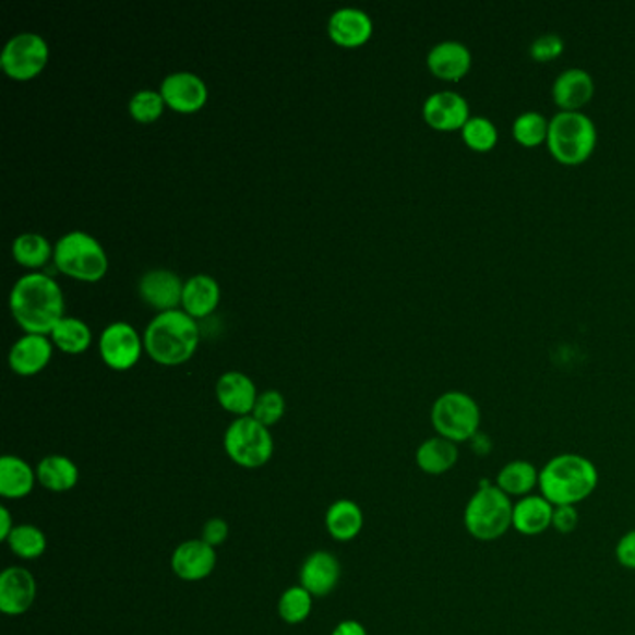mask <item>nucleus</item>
<instances>
[{"label": "nucleus", "mask_w": 635, "mask_h": 635, "mask_svg": "<svg viewBox=\"0 0 635 635\" xmlns=\"http://www.w3.org/2000/svg\"><path fill=\"white\" fill-rule=\"evenodd\" d=\"M10 310L26 334L49 336L65 317L64 292L49 274L28 273L12 287Z\"/></svg>", "instance_id": "nucleus-1"}, {"label": "nucleus", "mask_w": 635, "mask_h": 635, "mask_svg": "<svg viewBox=\"0 0 635 635\" xmlns=\"http://www.w3.org/2000/svg\"><path fill=\"white\" fill-rule=\"evenodd\" d=\"M598 481L600 476L592 460L579 453H561L540 468L539 492L555 507H578L595 494Z\"/></svg>", "instance_id": "nucleus-2"}, {"label": "nucleus", "mask_w": 635, "mask_h": 635, "mask_svg": "<svg viewBox=\"0 0 635 635\" xmlns=\"http://www.w3.org/2000/svg\"><path fill=\"white\" fill-rule=\"evenodd\" d=\"M200 345L196 319L183 310L157 313L144 331V349L153 362L181 366L189 362Z\"/></svg>", "instance_id": "nucleus-3"}, {"label": "nucleus", "mask_w": 635, "mask_h": 635, "mask_svg": "<svg viewBox=\"0 0 635 635\" xmlns=\"http://www.w3.org/2000/svg\"><path fill=\"white\" fill-rule=\"evenodd\" d=\"M515 502L494 483H481L464 505L463 524L471 539L494 542L513 529Z\"/></svg>", "instance_id": "nucleus-4"}, {"label": "nucleus", "mask_w": 635, "mask_h": 635, "mask_svg": "<svg viewBox=\"0 0 635 635\" xmlns=\"http://www.w3.org/2000/svg\"><path fill=\"white\" fill-rule=\"evenodd\" d=\"M598 131L585 112H563L550 118L548 152L563 166L584 165L597 149Z\"/></svg>", "instance_id": "nucleus-5"}, {"label": "nucleus", "mask_w": 635, "mask_h": 635, "mask_svg": "<svg viewBox=\"0 0 635 635\" xmlns=\"http://www.w3.org/2000/svg\"><path fill=\"white\" fill-rule=\"evenodd\" d=\"M52 260L60 273L89 284L101 280L108 271V255L101 242L81 229L58 239Z\"/></svg>", "instance_id": "nucleus-6"}, {"label": "nucleus", "mask_w": 635, "mask_h": 635, "mask_svg": "<svg viewBox=\"0 0 635 635\" xmlns=\"http://www.w3.org/2000/svg\"><path fill=\"white\" fill-rule=\"evenodd\" d=\"M481 408L466 392H445L432 403L431 423L434 432L453 444H466L481 429Z\"/></svg>", "instance_id": "nucleus-7"}, {"label": "nucleus", "mask_w": 635, "mask_h": 635, "mask_svg": "<svg viewBox=\"0 0 635 635\" xmlns=\"http://www.w3.org/2000/svg\"><path fill=\"white\" fill-rule=\"evenodd\" d=\"M224 450L228 457L247 470H257L273 458L274 440L268 427L252 416L237 418L224 434Z\"/></svg>", "instance_id": "nucleus-8"}, {"label": "nucleus", "mask_w": 635, "mask_h": 635, "mask_svg": "<svg viewBox=\"0 0 635 635\" xmlns=\"http://www.w3.org/2000/svg\"><path fill=\"white\" fill-rule=\"evenodd\" d=\"M49 44L36 33H20L8 39L0 52V68L12 81H33L49 64Z\"/></svg>", "instance_id": "nucleus-9"}, {"label": "nucleus", "mask_w": 635, "mask_h": 635, "mask_svg": "<svg viewBox=\"0 0 635 635\" xmlns=\"http://www.w3.org/2000/svg\"><path fill=\"white\" fill-rule=\"evenodd\" d=\"M144 337L123 321L108 324L99 336V355L108 368L128 371L141 360Z\"/></svg>", "instance_id": "nucleus-10"}, {"label": "nucleus", "mask_w": 635, "mask_h": 635, "mask_svg": "<svg viewBox=\"0 0 635 635\" xmlns=\"http://www.w3.org/2000/svg\"><path fill=\"white\" fill-rule=\"evenodd\" d=\"M159 92L166 107L172 108L179 115H194L205 107L209 97L204 79L192 71H176L165 76Z\"/></svg>", "instance_id": "nucleus-11"}, {"label": "nucleus", "mask_w": 635, "mask_h": 635, "mask_svg": "<svg viewBox=\"0 0 635 635\" xmlns=\"http://www.w3.org/2000/svg\"><path fill=\"white\" fill-rule=\"evenodd\" d=\"M421 115L429 128L442 133L463 131L466 121L471 118L470 105L466 101V97L452 89L436 92L427 97Z\"/></svg>", "instance_id": "nucleus-12"}, {"label": "nucleus", "mask_w": 635, "mask_h": 635, "mask_svg": "<svg viewBox=\"0 0 635 635\" xmlns=\"http://www.w3.org/2000/svg\"><path fill=\"white\" fill-rule=\"evenodd\" d=\"M38 597V584L25 566H8L0 574V611L4 615H25Z\"/></svg>", "instance_id": "nucleus-13"}, {"label": "nucleus", "mask_w": 635, "mask_h": 635, "mask_svg": "<svg viewBox=\"0 0 635 635\" xmlns=\"http://www.w3.org/2000/svg\"><path fill=\"white\" fill-rule=\"evenodd\" d=\"M184 281L168 268H152L142 274L139 281V295L144 304L152 305L157 312L179 310L183 297Z\"/></svg>", "instance_id": "nucleus-14"}, {"label": "nucleus", "mask_w": 635, "mask_h": 635, "mask_svg": "<svg viewBox=\"0 0 635 635\" xmlns=\"http://www.w3.org/2000/svg\"><path fill=\"white\" fill-rule=\"evenodd\" d=\"M471 64L474 57L468 45L457 39H445L432 45L431 51L427 55V68L444 83H460L470 75Z\"/></svg>", "instance_id": "nucleus-15"}, {"label": "nucleus", "mask_w": 635, "mask_h": 635, "mask_svg": "<svg viewBox=\"0 0 635 635\" xmlns=\"http://www.w3.org/2000/svg\"><path fill=\"white\" fill-rule=\"evenodd\" d=\"M595 81L589 71L568 68L555 76L552 84V99L563 112H584V108L595 97Z\"/></svg>", "instance_id": "nucleus-16"}, {"label": "nucleus", "mask_w": 635, "mask_h": 635, "mask_svg": "<svg viewBox=\"0 0 635 635\" xmlns=\"http://www.w3.org/2000/svg\"><path fill=\"white\" fill-rule=\"evenodd\" d=\"M172 571L183 582H202L209 578L216 566V548L202 539L181 542L170 560Z\"/></svg>", "instance_id": "nucleus-17"}, {"label": "nucleus", "mask_w": 635, "mask_h": 635, "mask_svg": "<svg viewBox=\"0 0 635 635\" xmlns=\"http://www.w3.org/2000/svg\"><path fill=\"white\" fill-rule=\"evenodd\" d=\"M51 358V337L44 334H25L12 345L8 362L13 373L21 376H34L49 366Z\"/></svg>", "instance_id": "nucleus-18"}, {"label": "nucleus", "mask_w": 635, "mask_h": 635, "mask_svg": "<svg viewBox=\"0 0 635 635\" xmlns=\"http://www.w3.org/2000/svg\"><path fill=\"white\" fill-rule=\"evenodd\" d=\"M328 36L345 49L362 47L373 36V21L360 8H339L328 20Z\"/></svg>", "instance_id": "nucleus-19"}, {"label": "nucleus", "mask_w": 635, "mask_h": 635, "mask_svg": "<svg viewBox=\"0 0 635 635\" xmlns=\"http://www.w3.org/2000/svg\"><path fill=\"white\" fill-rule=\"evenodd\" d=\"M257 388L250 376L241 371H228L216 381V399L218 405L237 418L252 416L257 400Z\"/></svg>", "instance_id": "nucleus-20"}, {"label": "nucleus", "mask_w": 635, "mask_h": 635, "mask_svg": "<svg viewBox=\"0 0 635 635\" xmlns=\"http://www.w3.org/2000/svg\"><path fill=\"white\" fill-rule=\"evenodd\" d=\"M342 578V565L331 552H313L305 558L300 568V585L315 597H326L336 589Z\"/></svg>", "instance_id": "nucleus-21"}, {"label": "nucleus", "mask_w": 635, "mask_h": 635, "mask_svg": "<svg viewBox=\"0 0 635 635\" xmlns=\"http://www.w3.org/2000/svg\"><path fill=\"white\" fill-rule=\"evenodd\" d=\"M555 505L540 492L516 500L513 507V529L524 537H539L552 529Z\"/></svg>", "instance_id": "nucleus-22"}, {"label": "nucleus", "mask_w": 635, "mask_h": 635, "mask_svg": "<svg viewBox=\"0 0 635 635\" xmlns=\"http://www.w3.org/2000/svg\"><path fill=\"white\" fill-rule=\"evenodd\" d=\"M539 479L540 468L529 460L516 458L503 464L495 476L494 484L502 490L503 494H507L513 502H516L520 498L535 494V490H539Z\"/></svg>", "instance_id": "nucleus-23"}, {"label": "nucleus", "mask_w": 635, "mask_h": 635, "mask_svg": "<svg viewBox=\"0 0 635 635\" xmlns=\"http://www.w3.org/2000/svg\"><path fill=\"white\" fill-rule=\"evenodd\" d=\"M220 302V286L209 274H196L184 281L181 308L192 319H204L215 312Z\"/></svg>", "instance_id": "nucleus-24"}, {"label": "nucleus", "mask_w": 635, "mask_h": 635, "mask_svg": "<svg viewBox=\"0 0 635 635\" xmlns=\"http://www.w3.org/2000/svg\"><path fill=\"white\" fill-rule=\"evenodd\" d=\"M458 457H460L458 445L453 444L452 440L442 439L439 434L423 440L416 450L418 468L432 477L450 474L457 466Z\"/></svg>", "instance_id": "nucleus-25"}, {"label": "nucleus", "mask_w": 635, "mask_h": 635, "mask_svg": "<svg viewBox=\"0 0 635 635\" xmlns=\"http://www.w3.org/2000/svg\"><path fill=\"white\" fill-rule=\"evenodd\" d=\"M38 476L25 458L4 455L0 458V495L7 500H23L33 492Z\"/></svg>", "instance_id": "nucleus-26"}, {"label": "nucleus", "mask_w": 635, "mask_h": 635, "mask_svg": "<svg viewBox=\"0 0 635 635\" xmlns=\"http://www.w3.org/2000/svg\"><path fill=\"white\" fill-rule=\"evenodd\" d=\"M324 526L334 540L339 542L355 540L363 529L362 507L352 500H337L326 511Z\"/></svg>", "instance_id": "nucleus-27"}, {"label": "nucleus", "mask_w": 635, "mask_h": 635, "mask_svg": "<svg viewBox=\"0 0 635 635\" xmlns=\"http://www.w3.org/2000/svg\"><path fill=\"white\" fill-rule=\"evenodd\" d=\"M38 483L51 492H70L79 483V466L65 455H47L36 468Z\"/></svg>", "instance_id": "nucleus-28"}, {"label": "nucleus", "mask_w": 635, "mask_h": 635, "mask_svg": "<svg viewBox=\"0 0 635 635\" xmlns=\"http://www.w3.org/2000/svg\"><path fill=\"white\" fill-rule=\"evenodd\" d=\"M13 260L17 261L20 265L26 268L44 267L47 261L55 255V248L51 242L47 241V237L41 233H33L26 231L21 233L12 244Z\"/></svg>", "instance_id": "nucleus-29"}, {"label": "nucleus", "mask_w": 635, "mask_h": 635, "mask_svg": "<svg viewBox=\"0 0 635 635\" xmlns=\"http://www.w3.org/2000/svg\"><path fill=\"white\" fill-rule=\"evenodd\" d=\"M52 345L68 352V355H81L88 349L92 344V331L88 324L75 317H64L60 323L52 328L51 334Z\"/></svg>", "instance_id": "nucleus-30"}, {"label": "nucleus", "mask_w": 635, "mask_h": 635, "mask_svg": "<svg viewBox=\"0 0 635 635\" xmlns=\"http://www.w3.org/2000/svg\"><path fill=\"white\" fill-rule=\"evenodd\" d=\"M548 131H550V120L537 110H526L516 116L511 129L513 139L522 147H539L540 144H547Z\"/></svg>", "instance_id": "nucleus-31"}, {"label": "nucleus", "mask_w": 635, "mask_h": 635, "mask_svg": "<svg viewBox=\"0 0 635 635\" xmlns=\"http://www.w3.org/2000/svg\"><path fill=\"white\" fill-rule=\"evenodd\" d=\"M8 548L17 558L25 561L39 560L47 550V537L38 526L33 524H20L13 528L12 535L7 540Z\"/></svg>", "instance_id": "nucleus-32"}, {"label": "nucleus", "mask_w": 635, "mask_h": 635, "mask_svg": "<svg viewBox=\"0 0 635 635\" xmlns=\"http://www.w3.org/2000/svg\"><path fill=\"white\" fill-rule=\"evenodd\" d=\"M463 142L468 149L476 153H489L500 141V133L494 121L487 116H471L460 131Z\"/></svg>", "instance_id": "nucleus-33"}, {"label": "nucleus", "mask_w": 635, "mask_h": 635, "mask_svg": "<svg viewBox=\"0 0 635 635\" xmlns=\"http://www.w3.org/2000/svg\"><path fill=\"white\" fill-rule=\"evenodd\" d=\"M313 595L302 585H292L278 600V615L287 624H302L312 615Z\"/></svg>", "instance_id": "nucleus-34"}, {"label": "nucleus", "mask_w": 635, "mask_h": 635, "mask_svg": "<svg viewBox=\"0 0 635 635\" xmlns=\"http://www.w3.org/2000/svg\"><path fill=\"white\" fill-rule=\"evenodd\" d=\"M166 103L157 89H141L129 99V115L139 123H155L165 112Z\"/></svg>", "instance_id": "nucleus-35"}, {"label": "nucleus", "mask_w": 635, "mask_h": 635, "mask_svg": "<svg viewBox=\"0 0 635 635\" xmlns=\"http://www.w3.org/2000/svg\"><path fill=\"white\" fill-rule=\"evenodd\" d=\"M284 414H286V399L278 390H267V392L257 395L252 418H255L260 423L271 429L284 418Z\"/></svg>", "instance_id": "nucleus-36"}, {"label": "nucleus", "mask_w": 635, "mask_h": 635, "mask_svg": "<svg viewBox=\"0 0 635 635\" xmlns=\"http://www.w3.org/2000/svg\"><path fill=\"white\" fill-rule=\"evenodd\" d=\"M563 52H565V39L555 33L540 34L539 38H535L534 44L529 45V57L539 64L553 62Z\"/></svg>", "instance_id": "nucleus-37"}, {"label": "nucleus", "mask_w": 635, "mask_h": 635, "mask_svg": "<svg viewBox=\"0 0 635 635\" xmlns=\"http://www.w3.org/2000/svg\"><path fill=\"white\" fill-rule=\"evenodd\" d=\"M579 515L578 507L574 505H560L553 511V522L552 529H555L558 534L568 535L578 528Z\"/></svg>", "instance_id": "nucleus-38"}, {"label": "nucleus", "mask_w": 635, "mask_h": 635, "mask_svg": "<svg viewBox=\"0 0 635 635\" xmlns=\"http://www.w3.org/2000/svg\"><path fill=\"white\" fill-rule=\"evenodd\" d=\"M615 560L624 568L635 571V528L626 531L616 542Z\"/></svg>", "instance_id": "nucleus-39"}, {"label": "nucleus", "mask_w": 635, "mask_h": 635, "mask_svg": "<svg viewBox=\"0 0 635 635\" xmlns=\"http://www.w3.org/2000/svg\"><path fill=\"white\" fill-rule=\"evenodd\" d=\"M228 522L223 520V518H211V520L205 522L204 529H202V540L213 548L223 547L224 542L228 540Z\"/></svg>", "instance_id": "nucleus-40"}, {"label": "nucleus", "mask_w": 635, "mask_h": 635, "mask_svg": "<svg viewBox=\"0 0 635 635\" xmlns=\"http://www.w3.org/2000/svg\"><path fill=\"white\" fill-rule=\"evenodd\" d=\"M332 635H368V630L355 619H347V621L337 624Z\"/></svg>", "instance_id": "nucleus-41"}, {"label": "nucleus", "mask_w": 635, "mask_h": 635, "mask_svg": "<svg viewBox=\"0 0 635 635\" xmlns=\"http://www.w3.org/2000/svg\"><path fill=\"white\" fill-rule=\"evenodd\" d=\"M13 528H15V524H13L10 508L0 507V540H4V542H7L8 537L12 535Z\"/></svg>", "instance_id": "nucleus-42"}]
</instances>
